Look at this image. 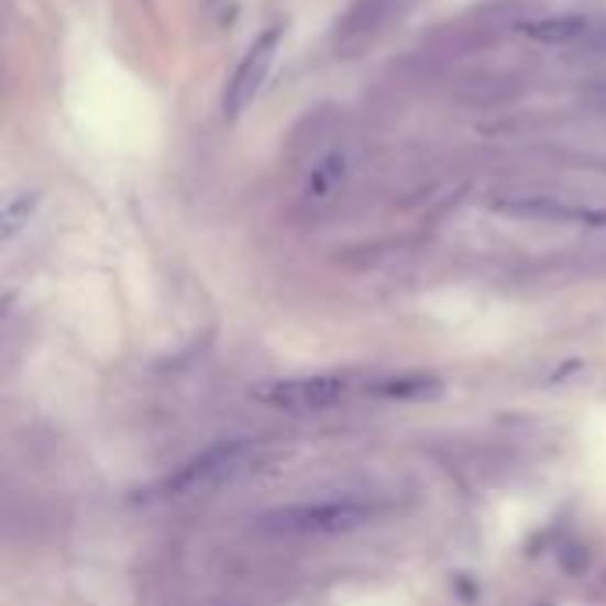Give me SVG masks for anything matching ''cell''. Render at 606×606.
<instances>
[{
	"mask_svg": "<svg viewBox=\"0 0 606 606\" xmlns=\"http://www.w3.org/2000/svg\"><path fill=\"white\" fill-rule=\"evenodd\" d=\"M370 390L373 397H383V401L419 405V401H437V397H443V379L433 373H397V376L376 379Z\"/></svg>",
	"mask_w": 606,
	"mask_h": 606,
	"instance_id": "52a82bcc",
	"label": "cell"
},
{
	"mask_svg": "<svg viewBox=\"0 0 606 606\" xmlns=\"http://www.w3.org/2000/svg\"><path fill=\"white\" fill-rule=\"evenodd\" d=\"M493 210L518 220H547V223H582V228H606L603 206H579L557 196H510L497 199Z\"/></svg>",
	"mask_w": 606,
	"mask_h": 606,
	"instance_id": "5b68a950",
	"label": "cell"
},
{
	"mask_svg": "<svg viewBox=\"0 0 606 606\" xmlns=\"http://www.w3.org/2000/svg\"><path fill=\"white\" fill-rule=\"evenodd\" d=\"M582 103L593 110V114H603L606 118V78H603V82H593V86L582 92Z\"/></svg>",
	"mask_w": 606,
	"mask_h": 606,
	"instance_id": "8fae6325",
	"label": "cell"
},
{
	"mask_svg": "<svg viewBox=\"0 0 606 606\" xmlns=\"http://www.w3.org/2000/svg\"><path fill=\"white\" fill-rule=\"evenodd\" d=\"M348 170H351V159H348V153H341V150H333V153H327L319 164L309 170V178H306V199H330L333 191H338L341 185H344V178H348Z\"/></svg>",
	"mask_w": 606,
	"mask_h": 606,
	"instance_id": "ba28073f",
	"label": "cell"
},
{
	"mask_svg": "<svg viewBox=\"0 0 606 606\" xmlns=\"http://www.w3.org/2000/svg\"><path fill=\"white\" fill-rule=\"evenodd\" d=\"M252 461H255V447L249 440L213 443L196 458H188L178 472H170L164 483H159V497L185 500V497H199V493H213L220 486L234 483L238 475H245L252 469Z\"/></svg>",
	"mask_w": 606,
	"mask_h": 606,
	"instance_id": "7a4b0ae2",
	"label": "cell"
},
{
	"mask_svg": "<svg viewBox=\"0 0 606 606\" xmlns=\"http://www.w3.org/2000/svg\"><path fill=\"white\" fill-rule=\"evenodd\" d=\"M280 40H284V25H269L252 40L242 64H238L234 75L228 78V89H223V114L228 118H238L242 110H249L255 96H260V89L269 78V68H274L277 60Z\"/></svg>",
	"mask_w": 606,
	"mask_h": 606,
	"instance_id": "277c9868",
	"label": "cell"
},
{
	"mask_svg": "<svg viewBox=\"0 0 606 606\" xmlns=\"http://www.w3.org/2000/svg\"><path fill=\"white\" fill-rule=\"evenodd\" d=\"M383 11H387V0H359L355 11L348 14L344 32H370V29H376V22L383 19Z\"/></svg>",
	"mask_w": 606,
	"mask_h": 606,
	"instance_id": "30bf717a",
	"label": "cell"
},
{
	"mask_svg": "<svg viewBox=\"0 0 606 606\" xmlns=\"http://www.w3.org/2000/svg\"><path fill=\"white\" fill-rule=\"evenodd\" d=\"M36 202H40L36 191H19V196L8 199V206H4V242H11V238L25 228L29 217L36 213Z\"/></svg>",
	"mask_w": 606,
	"mask_h": 606,
	"instance_id": "9c48e42d",
	"label": "cell"
},
{
	"mask_svg": "<svg viewBox=\"0 0 606 606\" xmlns=\"http://www.w3.org/2000/svg\"><path fill=\"white\" fill-rule=\"evenodd\" d=\"M585 51H599V54H606V22H596L593 36H588V43H585Z\"/></svg>",
	"mask_w": 606,
	"mask_h": 606,
	"instance_id": "7c38bea8",
	"label": "cell"
},
{
	"mask_svg": "<svg viewBox=\"0 0 606 606\" xmlns=\"http://www.w3.org/2000/svg\"><path fill=\"white\" fill-rule=\"evenodd\" d=\"M596 22L582 19V14H553V19H536L521 25V36L542 46H585L593 36Z\"/></svg>",
	"mask_w": 606,
	"mask_h": 606,
	"instance_id": "8992f818",
	"label": "cell"
},
{
	"mask_svg": "<svg viewBox=\"0 0 606 606\" xmlns=\"http://www.w3.org/2000/svg\"><path fill=\"white\" fill-rule=\"evenodd\" d=\"M351 379L341 373H316V376H291V379H266L255 383L249 397L255 405L284 415H319L348 401Z\"/></svg>",
	"mask_w": 606,
	"mask_h": 606,
	"instance_id": "3957f363",
	"label": "cell"
},
{
	"mask_svg": "<svg viewBox=\"0 0 606 606\" xmlns=\"http://www.w3.org/2000/svg\"><path fill=\"white\" fill-rule=\"evenodd\" d=\"M383 510L387 507L370 497H319V500H298V504L266 510L260 518V529L287 539H330V536H348L365 529Z\"/></svg>",
	"mask_w": 606,
	"mask_h": 606,
	"instance_id": "6da1fadb",
	"label": "cell"
}]
</instances>
